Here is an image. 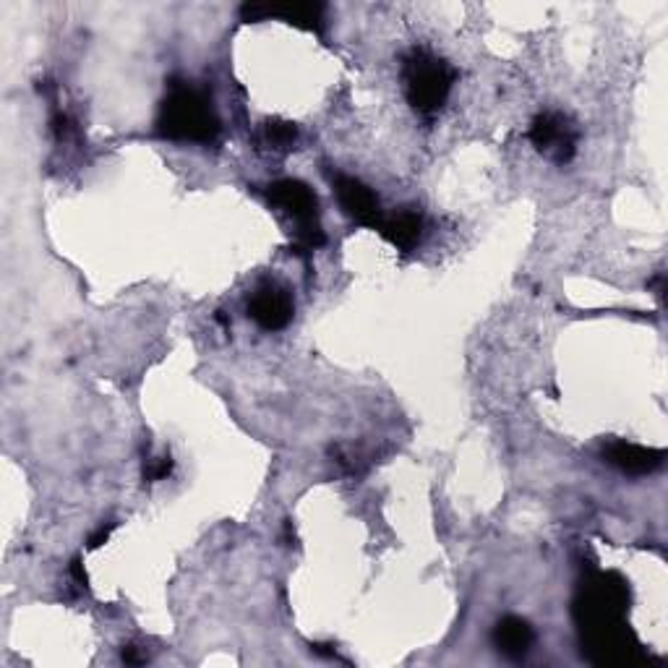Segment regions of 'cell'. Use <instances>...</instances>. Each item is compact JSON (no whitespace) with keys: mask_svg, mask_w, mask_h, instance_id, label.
<instances>
[{"mask_svg":"<svg viewBox=\"0 0 668 668\" xmlns=\"http://www.w3.org/2000/svg\"><path fill=\"white\" fill-rule=\"evenodd\" d=\"M624 611H627V585L616 574H598L574 603L582 643L595 664H627L629 660L632 648H627Z\"/></svg>","mask_w":668,"mask_h":668,"instance_id":"cell-1","label":"cell"},{"mask_svg":"<svg viewBox=\"0 0 668 668\" xmlns=\"http://www.w3.org/2000/svg\"><path fill=\"white\" fill-rule=\"evenodd\" d=\"M157 131L178 142L209 144L220 136V118L204 91L175 84L160 110Z\"/></svg>","mask_w":668,"mask_h":668,"instance_id":"cell-2","label":"cell"},{"mask_svg":"<svg viewBox=\"0 0 668 668\" xmlns=\"http://www.w3.org/2000/svg\"><path fill=\"white\" fill-rule=\"evenodd\" d=\"M403 79H405L407 100H410L413 108L431 116V112L439 110L449 97L455 72L445 61L436 58V55L426 51H413L405 58Z\"/></svg>","mask_w":668,"mask_h":668,"instance_id":"cell-3","label":"cell"},{"mask_svg":"<svg viewBox=\"0 0 668 668\" xmlns=\"http://www.w3.org/2000/svg\"><path fill=\"white\" fill-rule=\"evenodd\" d=\"M530 142L557 163H569L578 144V131L559 112H544L530 125Z\"/></svg>","mask_w":668,"mask_h":668,"instance_id":"cell-4","label":"cell"},{"mask_svg":"<svg viewBox=\"0 0 668 668\" xmlns=\"http://www.w3.org/2000/svg\"><path fill=\"white\" fill-rule=\"evenodd\" d=\"M332 180H335V194H337V201H340L342 212L348 217H353L355 222L369 225V228L379 230L384 215H382V209H379V199L374 196V191H371V188L358 178H350V175H335Z\"/></svg>","mask_w":668,"mask_h":668,"instance_id":"cell-5","label":"cell"},{"mask_svg":"<svg viewBox=\"0 0 668 668\" xmlns=\"http://www.w3.org/2000/svg\"><path fill=\"white\" fill-rule=\"evenodd\" d=\"M249 314L259 327L270 329V332H274V329H285L293 319L291 293H287L285 287L266 283L251 295Z\"/></svg>","mask_w":668,"mask_h":668,"instance_id":"cell-6","label":"cell"},{"mask_svg":"<svg viewBox=\"0 0 668 668\" xmlns=\"http://www.w3.org/2000/svg\"><path fill=\"white\" fill-rule=\"evenodd\" d=\"M266 196L277 209H283L287 217H293L298 222V228L304 225H314L316 222V212H319V201L311 188L300 180H277L266 188Z\"/></svg>","mask_w":668,"mask_h":668,"instance_id":"cell-7","label":"cell"},{"mask_svg":"<svg viewBox=\"0 0 668 668\" xmlns=\"http://www.w3.org/2000/svg\"><path fill=\"white\" fill-rule=\"evenodd\" d=\"M325 11L327 9L321 3H277V6L245 3L241 9L245 21L277 17L283 21H291L295 26H304V30H314V32L325 30Z\"/></svg>","mask_w":668,"mask_h":668,"instance_id":"cell-8","label":"cell"},{"mask_svg":"<svg viewBox=\"0 0 668 668\" xmlns=\"http://www.w3.org/2000/svg\"><path fill=\"white\" fill-rule=\"evenodd\" d=\"M603 457L611 462V466L622 470V473L629 475H648L653 470H658L664 466V449H645L637 445H629V441H614L603 449Z\"/></svg>","mask_w":668,"mask_h":668,"instance_id":"cell-9","label":"cell"},{"mask_svg":"<svg viewBox=\"0 0 668 668\" xmlns=\"http://www.w3.org/2000/svg\"><path fill=\"white\" fill-rule=\"evenodd\" d=\"M533 639V627L519 616H504L494 629V645L496 650L506 658H523L530 650Z\"/></svg>","mask_w":668,"mask_h":668,"instance_id":"cell-10","label":"cell"},{"mask_svg":"<svg viewBox=\"0 0 668 668\" xmlns=\"http://www.w3.org/2000/svg\"><path fill=\"white\" fill-rule=\"evenodd\" d=\"M379 233L395 245V249L410 251V249H416L420 236H424V217H420L418 212H410V209H405V212L384 217L382 225H379Z\"/></svg>","mask_w":668,"mask_h":668,"instance_id":"cell-11","label":"cell"},{"mask_svg":"<svg viewBox=\"0 0 668 668\" xmlns=\"http://www.w3.org/2000/svg\"><path fill=\"white\" fill-rule=\"evenodd\" d=\"M295 139H298V131H295L293 123L270 121L262 125V144L270 146V150H274V152L293 150Z\"/></svg>","mask_w":668,"mask_h":668,"instance_id":"cell-12","label":"cell"},{"mask_svg":"<svg viewBox=\"0 0 668 668\" xmlns=\"http://www.w3.org/2000/svg\"><path fill=\"white\" fill-rule=\"evenodd\" d=\"M171 470H173V460L167 455L150 457V460L144 462V478H146V481H163V478L171 475Z\"/></svg>","mask_w":668,"mask_h":668,"instance_id":"cell-13","label":"cell"},{"mask_svg":"<svg viewBox=\"0 0 668 668\" xmlns=\"http://www.w3.org/2000/svg\"><path fill=\"white\" fill-rule=\"evenodd\" d=\"M112 527H116V525H112V523H110L108 527H105V525H102V527H100V530H97V533H95V536H91V538H89V548H100V546L105 544V540H108V538H110Z\"/></svg>","mask_w":668,"mask_h":668,"instance_id":"cell-14","label":"cell"},{"mask_svg":"<svg viewBox=\"0 0 668 668\" xmlns=\"http://www.w3.org/2000/svg\"><path fill=\"white\" fill-rule=\"evenodd\" d=\"M72 574H74L76 585H87V574H84V569H81V561H79V559H74V565H72Z\"/></svg>","mask_w":668,"mask_h":668,"instance_id":"cell-15","label":"cell"},{"mask_svg":"<svg viewBox=\"0 0 668 668\" xmlns=\"http://www.w3.org/2000/svg\"><path fill=\"white\" fill-rule=\"evenodd\" d=\"M123 660L125 664H144V658L139 656L136 648H123Z\"/></svg>","mask_w":668,"mask_h":668,"instance_id":"cell-16","label":"cell"}]
</instances>
